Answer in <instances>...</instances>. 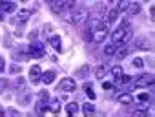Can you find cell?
I'll list each match as a JSON object with an SVG mask.
<instances>
[{
    "label": "cell",
    "mask_w": 155,
    "mask_h": 117,
    "mask_svg": "<svg viewBox=\"0 0 155 117\" xmlns=\"http://www.w3.org/2000/svg\"><path fill=\"white\" fill-rule=\"evenodd\" d=\"M108 24L110 22H106V20H101L99 24H97V28L93 29V37H91V42H95V44H101L106 37H108Z\"/></svg>",
    "instance_id": "6da1fadb"
},
{
    "label": "cell",
    "mask_w": 155,
    "mask_h": 117,
    "mask_svg": "<svg viewBox=\"0 0 155 117\" xmlns=\"http://www.w3.org/2000/svg\"><path fill=\"white\" fill-rule=\"evenodd\" d=\"M86 18H88V15H86L84 9H75V8H73L71 11H68V22H69V24L79 26V24L86 22Z\"/></svg>",
    "instance_id": "7a4b0ae2"
},
{
    "label": "cell",
    "mask_w": 155,
    "mask_h": 117,
    "mask_svg": "<svg viewBox=\"0 0 155 117\" xmlns=\"http://www.w3.org/2000/svg\"><path fill=\"white\" fill-rule=\"evenodd\" d=\"M28 53H29V57H33V59H40V57H44V46H42L40 42H31Z\"/></svg>",
    "instance_id": "3957f363"
},
{
    "label": "cell",
    "mask_w": 155,
    "mask_h": 117,
    "mask_svg": "<svg viewBox=\"0 0 155 117\" xmlns=\"http://www.w3.org/2000/svg\"><path fill=\"white\" fill-rule=\"evenodd\" d=\"M126 22H128V20H122L120 28H117V29L111 33V42H122V38H124V28H126Z\"/></svg>",
    "instance_id": "277c9868"
},
{
    "label": "cell",
    "mask_w": 155,
    "mask_h": 117,
    "mask_svg": "<svg viewBox=\"0 0 155 117\" xmlns=\"http://www.w3.org/2000/svg\"><path fill=\"white\" fill-rule=\"evenodd\" d=\"M40 79H42V70H40L38 64H35V66L29 70V81H31L33 84H38Z\"/></svg>",
    "instance_id": "5b68a950"
},
{
    "label": "cell",
    "mask_w": 155,
    "mask_h": 117,
    "mask_svg": "<svg viewBox=\"0 0 155 117\" xmlns=\"http://www.w3.org/2000/svg\"><path fill=\"white\" fill-rule=\"evenodd\" d=\"M58 88H60L62 92H73V90L77 88V84H75V81H73L71 77H66V79H62V81H60Z\"/></svg>",
    "instance_id": "8992f818"
},
{
    "label": "cell",
    "mask_w": 155,
    "mask_h": 117,
    "mask_svg": "<svg viewBox=\"0 0 155 117\" xmlns=\"http://www.w3.org/2000/svg\"><path fill=\"white\" fill-rule=\"evenodd\" d=\"M151 84H153V75H151V73H146V75H142V77H139V79L135 81V86H137V88L151 86Z\"/></svg>",
    "instance_id": "52a82bcc"
},
{
    "label": "cell",
    "mask_w": 155,
    "mask_h": 117,
    "mask_svg": "<svg viewBox=\"0 0 155 117\" xmlns=\"http://www.w3.org/2000/svg\"><path fill=\"white\" fill-rule=\"evenodd\" d=\"M15 2L13 0H0V11L2 13H13L15 11Z\"/></svg>",
    "instance_id": "ba28073f"
},
{
    "label": "cell",
    "mask_w": 155,
    "mask_h": 117,
    "mask_svg": "<svg viewBox=\"0 0 155 117\" xmlns=\"http://www.w3.org/2000/svg\"><path fill=\"white\" fill-rule=\"evenodd\" d=\"M48 42H49V46L55 48L57 51H62V42H60V37H58V35H49Z\"/></svg>",
    "instance_id": "9c48e42d"
},
{
    "label": "cell",
    "mask_w": 155,
    "mask_h": 117,
    "mask_svg": "<svg viewBox=\"0 0 155 117\" xmlns=\"http://www.w3.org/2000/svg\"><path fill=\"white\" fill-rule=\"evenodd\" d=\"M139 11H140V4L130 0V4H128V8H126V15H139Z\"/></svg>",
    "instance_id": "30bf717a"
},
{
    "label": "cell",
    "mask_w": 155,
    "mask_h": 117,
    "mask_svg": "<svg viewBox=\"0 0 155 117\" xmlns=\"http://www.w3.org/2000/svg\"><path fill=\"white\" fill-rule=\"evenodd\" d=\"M75 8V0H60V15L68 13Z\"/></svg>",
    "instance_id": "8fae6325"
},
{
    "label": "cell",
    "mask_w": 155,
    "mask_h": 117,
    "mask_svg": "<svg viewBox=\"0 0 155 117\" xmlns=\"http://www.w3.org/2000/svg\"><path fill=\"white\" fill-rule=\"evenodd\" d=\"M93 17H97L99 20H106V8H104V4H95V15Z\"/></svg>",
    "instance_id": "7c38bea8"
},
{
    "label": "cell",
    "mask_w": 155,
    "mask_h": 117,
    "mask_svg": "<svg viewBox=\"0 0 155 117\" xmlns=\"http://www.w3.org/2000/svg\"><path fill=\"white\" fill-rule=\"evenodd\" d=\"M113 55L119 59V61H122V59L128 55V48H126V44L122 42V46H120V48H115V53H113Z\"/></svg>",
    "instance_id": "4fadbf2b"
},
{
    "label": "cell",
    "mask_w": 155,
    "mask_h": 117,
    "mask_svg": "<svg viewBox=\"0 0 155 117\" xmlns=\"http://www.w3.org/2000/svg\"><path fill=\"white\" fill-rule=\"evenodd\" d=\"M110 73H111V77H113V79H115V81H117V82H119V81H120V77H122V75H124V70H122V68H120V66H113V68H111V72H110Z\"/></svg>",
    "instance_id": "5bb4252c"
},
{
    "label": "cell",
    "mask_w": 155,
    "mask_h": 117,
    "mask_svg": "<svg viewBox=\"0 0 155 117\" xmlns=\"http://www.w3.org/2000/svg\"><path fill=\"white\" fill-rule=\"evenodd\" d=\"M55 77H57V73H55L53 70H49V72H46V73L42 75V79H40V81H44L46 84H51V82L55 81Z\"/></svg>",
    "instance_id": "9a60e30c"
},
{
    "label": "cell",
    "mask_w": 155,
    "mask_h": 117,
    "mask_svg": "<svg viewBox=\"0 0 155 117\" xmlns=\"http://www.w3.org/2000/svg\"><path fill=\"white\" fill-rule=\"evenodd\" d=\"M48 104H49V106H48V113H58V110H60V104H58V101H57V99L49 101Z\"/></svg>",
    "instance_id": "2e32d148"
},
{
    "label": "cell",
    "mask_w": 155,
    "mask_h": 117,
    "mask_svg": "<svg viewBox=\"0 0 155 117\" xmlns=\"http://www.w3.org/2000/svg\"><path fill=\"white\" fill-rule=\"evenodd\" d=\"M119 18V9H111V11H106V22H115Z\"/></svg>",
    "instance_id": "e0dca14e"
},
{
    "label": "cell",
    "mask_w": 155,
    "mask_h": 117,
    "mask_svg": "<svg viewBox=\"0 0 155 117\" xmlns=\"http://www.w3.org/2000/svg\"><path fill=\"white\" fill-rule=\"evenodd\" d=\"M77 112H79V104H77V102H68V106H66V113H68V115H75Z\"/></svg>",
    "instance_id": "ac0fdd59"
},
{
    "label": "cell",
    "mask_w": 155,
    "mask_h": 117,
    "mask_svg": "<svg viewBox=\"0 0 155 117\" xmlns=\"http://www.w3.org/2000/svg\"><path fill=\"white\" fill-rule=\"evenodd\" d=\"M117 99H119L120 104H131V102H133V97H131L130 93H122V95H119Z\"/></svg>",
    "instance_id": "d6986e66"
},
{
    "label": "cell",
    "mask_w": 155,
    "mask_h": 117,
    "mask_svg": "<svg viewBox=\"0 0 155 117\" xmlns=\"http://www.w3.org/2000/svg\"><path fill=\"white\" fill-rule=\"evenodd\" d=\"M115 48H117V42H111V44H108V46L104 48V55H106V57H113V53H115Z\"/></svg>",
    "instance_id": "ffe728a7"
},
{
    "label": "cell",
    "mask_w": 155,
    "mask_h": 117,
    "mask_svg": "<svg viewBox=\"0 0 155 117\" xmlns=\"http://www.w3.org/2000/svg\"><path fill=\"white\" fill-rule=\"evenodd\" d=\"M106 72H108V68H106V64H101L97 70H95V77L97 79H104V75H106Z\"/></svg>",
    "instance_id": "44dd1931"
},
{
    "label": "cell",
    "mask_w": 155,
    "mask_h": 117,
    "mask_svg": "<svg viewBox=\"0 0 155 117\" xmlns=\"http://www.w3.org/2000/svg\"><path fill=\"white\" fill-rule=\"evenodd\" d=\"M28 18H29V11H28V9H22V11L18 13V17H17L18 22H26Z\"/></svg>",
    "instance_id": "7402d4cb"
},
{
    "label": "cell",
    "mask_w": 155,
    "mask_h": 117,
    "mask_svg": "<svg viewBox=\"0 0 155 117\" xmlns=\"http://www.w3.org/2000/svg\"><path fill=\"white\" fill-rule=\"evenodd\" d=\"M91 37H93V29H91L90 26H86V28H84V40H86V42H91Z\"/></svg>",
    "instance_id": "603a6c76"
},
{
    "label": "cell",
    "mask_w": 155,
    "mask_h": 117,
    "mask_svg": "<svg viewBox=\"0 0 155 117\" xmlns=\"http://www.w3.org/2000/svg\"><path fill=\"white\" fill-rule=\"evenodd\" d=\"M91 88H93V86H91L90 82H86V84H84V92L88 93V97H90V99H95V92H93Z\"/></svg>",
    "instance_id": "cb8c5ba5"
},
{
    "label": "cell",
    "mask_w": 155,
    "mask_h": 117,
    "mask_svg": "<svg viewBox=\"0 0 155 117\" xmlns=\"http://www.w3.org/2000/svg\"><path fill=\"white\" fill-rule=\"evenodd\" d=\"M82 112H84V113H93V112H95V106H93L91 102H88V104H82Z\"/></svg>",
    "instance_id": "d4e9b609"
},
{
    "label": "cell",
    "mask_w": 155,
    "mask_h": 117,
    "mask_svg": "<svg viewBox=\"0 0 155 117\" xmlns=\"http://www.w3.org/2000/svg\"><path fill=\"white\" fill-rule=\"evenodd\" d=\"M137 48H142V49H150L151 46H150V42H148L146 38H142V40H139V42H137Z\"/></svg>",
    "instance_id": "484cf974"
},
{
    "label": "cell",
    "mask_w": 155,
    "mask_h": 117,
    "mask_svg": "<svg viewBox=\"0 0 155 117\" xmlns=\"http://www.w3.org/2000/svg\"><path fill=\"white\" fill-rule=\"evenodd\" d=\"M128 4H130V0H120V4H119V8H117V9H119V13H120V11H126Z\"/></svg>",
    "instance_id": "4316f807"
},
{
    "label": "cell",
    "mask_w": 155,
    "mask_h": 117,
    "mask_svg": "<svg viewBox=\"0 0 155 117\" xmlns=\"http://www.w3.org/2000/svg\"><path fill=\"white\" fill-rule=\"evenodd\" d=\"M133 66H135V68H142V66H144L142 59H135V61H133Z\"/></svg>",
    "instance_id": "83f0119b"
},
{
    "label": "cell",
    "mask_w": 155,
    "mask_h": 117,
    "mask_svg": "<svg viewBox=\"0 0 155 117\" xmlns=\"http://www.w3.org/2000/svg\"><path fill=\"white\" fill-rule=\"evenodd\" d=\"M139 101L148 102V101H150V95H148V93H140V95H139Z\"/></svg>",
    "instance_id": "f1b7e54d"
},
{
    "label": "cell",
    "mask_w": 155,
    "mask_h": 117,
    "mask_svg": "<svg viewBox=\"0 0 155 117\" xmlns=\"http://www.w3.org/2000/svg\"><path fill=\"white\" fill-rule=\"evenodd\" d=\"M6 86H8V82H6L4 79H0V93H2V92L6 90Z\"/></svg>",
    "instance_id": "f546056e"
},
{
    "label": "cell",
    "mask_w": 155,
    "mask_h": 117,
    "mask_svg": "<svg viewBox=\"0 0 155 117\" xmlns=\"http://www.w3.org/2000/svg\"><path fill=\"white\" fill-rule=\"evenodd\" d=\"M8 115H17V117H18V115H20V113H18V112H17V110H8Z\"/></svg>",
    "instance_id": "4dcf8cb0"
},
{
    "label": "cell",
    "mask_w": 155,
    "mask_h": 117,
    "mask_svg": "<svg viewBox=\"0 0 155 117\" xmlns=\"http://www.w3.org/2000/svg\"><path fill=\"white\" fill-rule=\"evenodd\" d=\"M4 66H6V62H4V59L0 57V72H4Z\"/></svg>",
    "instance_id": "1f68e13d"
},
{
    "label": "cell",
    "mask_w": 155,
    "mask_h": 117,
    "mask_svg": "<svg viewBox=\"0 0 155 117\" xmlns=\"http://www.w3.org/2000/svg\"><path fill=\"white\" fill-rule=\"evenodd\" d=\"M86 72H88V66H82V68H81V72H79V73H81V75H86Z\"/></svg>",
    "instance_id": "d6a6232c"
},
{
    "label": "cell",
    "mask_w": 155,
    "mask_h": 117,
    "mask_svg": "<svg viewBox=\"0 0 155 117\" xmlns=\"http://www.w3.org/2000/svg\"><path fill=\"white\" fill-rule=\"evenodd\" d=\"M102 88H104V90H111V88H113V86H111V84H110V82H104V84H102Z\"/></svg>",
    "instance_id": "836d02e7"
},
{
    "label": "cell",
    "mask_w": 155,
    "mask_h": 117,
    "mask_svg": "<svg viewBox=\"0 0 155 117\" xmlns=\"http://www.w3.org/2000/svg\"><path fill=\"white\" fill-rule=\"evenodd\" d=\"M4 113H6V112H4V110H2V108H0V117H2V115H4Z\"/></svg>",
    "instance_id": "e575fe53"
},
{
    "label": "cell",
    "mask_w": 155,
    "mask_h": 117,
    "mask_svg": "<svg viewBox=\"0 0 155 117\" xmlns=\"http://www.w3.org/2000/svg\"><path fill=\"white\" fill-rule=\"evenodd\" d=\"M20 2H28V0H20Z\"/></svg>",
    "instance_id": "d590c367"
},
{
    "label": "cell",
    "mask_w": 155,
    "mask_h": 117,
    "mask_svg": "<svg viewBox=\"0 0 155 117\" xmlns=\"http://www.w3.org/2000/svg\"><path fill=\"white\" fill-rule=\"evenodd\" d=\"M48 2H53V0H48Z\"/></svg>",
    "instance_id": "8d00e7d4"
}]
</instances>
